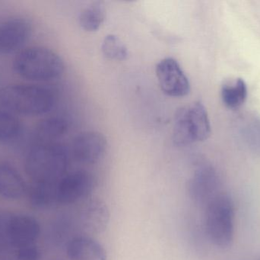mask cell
I'll return each mask as SVG.
<instances>
[{"instance_id":"obj_1","label":"cell","mask_w":260,"mask_h":260,"mask_svg":"<svg viewBox=\"0 0 260 260\" xmlns=\"http://www.w3.org/2000/svg\"><path fill=\"white\" fill-rule=\"evenodd\" d=\"M67 166V151L57 143H37L26 157V172L34 183H57L66 175Z\"/></svg>"},{"instance_id":"obj_2","label":"cell","mask_w":260,"mask_h":260,"mask_svg":"<svg viewBox=\"0 0 260 260\" xmlns=\"http://www.w3.org/2000/svg\"><path fill=\"white\" fill-rule=\"evenodd\" d=\"M0 102L9 111L23 115H41L54 106L52 90L31 84H12L0 91Z\"/></svg>"},{"instance_id":"obj_3","label":"cell","mask_w":260,"mask_h":260,"mask_svg":"<svg viewBox=\"0 0 260 260\" xmlns=\"http://www.w3.org/2000/svg\"><path fill=\"white\" fill-rule=\"evenodd\" d=\"M13 67L21 77L37 82L57 79L65 70L62 58L44 47H30L21 50L14 60Z\"/></svg>"},{"instance_id":"obj_4","label":"cell","mask_w":260,"mask_h":260,"mask_svg":"<svg viewBox=\"0 0 260 260\" xmlns=\"http://www.w3.org/2000/svg\"><path fill=\"white\" fill-rule=\"evenodd\" d=\"M205 227L211 242L225 248L235 236V207L229 195L220 193L206 206Z\"/></svg>"},{"instance_id":"obj_5","label":"cell","mask_w":260,"mask_h":260,"mask_svg":"<svg viewBox=\"0 0 260 260\" xmlns=\"http://www.w3.org/2000/svg\"><path fill=\"white\" fill-rule=\"evenodd\" d=\"M210 134V121L202 102H195L177 110L173 131V140L176 145L187 146L203 141Z\"/></svg>"},{"instance_id":"obj_6","label":"cell","mask_w":260,"mask_h":260,"mask_svg":"<svg viewBox=\"0 0 260 260\" xmlns=\"http://www.w3.org/2000/svg\"><path fill=\"white\" fill-rule=\"evenodd\" d=\"M95 177L87 171L80 170L64 176L56 185V203L69 205L88 199L95 189Z\"/></svg>"},{"instance_id":"obj_7","label":"cell","mask_w":260,"mask_h":260,"mask_svg":"<svg viewBox=\"0 0 260 260\" xmlns=\"http://www.w3.org/2000/svg\"><path fill=\"white\" fill-rule=\"evenodd\" d=\"M156 76L162 91L171 97H183L190 92L189 79L179 63L165 57L156 66Z\"/></svg>"},{"instance_id":"obj_8","label":"cell","mask_w":260,"mask_h":260,"mask_svg":"<svg viewBox=\"0 0 260 260\" xmlns=\"http://www.w3.org/2000/svg\"><path fill=\"white\" fill-rule=\"evenodd\" d=\"M41 233L39 223L33 217L25 215H11L6 218L4 235L15 248L35 245Z\"/></svg>"},{"instance_id":"obj_9","label":"cell","mask_w":260,"mask_h":260,"mask_svg":"<svg viewBox=\"0 0 260 260\" xmlns=\"http://www.w3.org/2000/svg\"><path fill=\"white\" fill-rule=\"evenodd\" d=\"M188 192L192 201L206 206L221 193L219 180L215 171L207 166L199 167L189 180Z\"/></svg>"},{"instance_id":"obj_10","label":"cell","mask_w":260,"mask_h":260,"mask_svg":"<svg viewBox=\"0 0 260 260\" xmlns=\"http://www.w3.org/2000/svg\"><path fill=\"white\" fill-rule=\"evenodd\" d=\"M110 219L108 206L102 200L88 198L82 201L78 212L79 228L88 235L99 234L105 230Z\"/></svg>"},{"instance_id":"obj_11","label":"cell","mask_w":260,"mask_h":260,"mask_svg":"<svg viewBox=\"0 0 260 260\" xmlns=\"http://www.w3.org/2000/svg\"><path fill=\"white\" fill-rule=\"evenodd\" d=\"M31 24L21 17H12L0 22V53H12L28 40Z\"/></svg>"},{"instance_id":"obj_12","label":"cell","mask_w":260,"mask_h":260,"mask_svg":"<svg viewBox=\"0 0 260 260\" xmlns=\"http://www.w3.org/2000/svg\"><path fill=\"white\" fill-rule=\"evenodd\" d=\"M106 138L97 131H86L75 138L73 143V154L79 163L94 164L105 155Z\"/></svg>"},{"instance_id":"obj_13","label":"cell","mask_w":260,"mask_h":260,"mask_svg":"<svg viewBox=\"0 0 260 260\" xmlns=\"http://www.w3.org/2000/svg\"><path fill=\"white\" fill-rule=\"evenodd\" d=\"M67 253L71 260H107L103 246L90 236L79 235L72 238L67 245Z\"/></svg>"},{"instance_id":"obj_14","label":"cell","mask_w":260,"mask_h":260,"mask_svg":"<svg viewBox=\"0 0 260 260\" xmlns=\"http://www.w3.org/2000/svg\"><path fill=\"white\" fill-rule=\"evenodd\" d=\"M25 190L21 174L11 165L0 163V195L8 199H18Z\"/></svg>"},{"instance_id":"obj_15","label":"cell","mask_w":260,"mask_h":260,"mask_svg":"<svg viewBox=\"0 0 260 260\" xmlns=\"http://www.w3.org/2000/svg\"><path fill=\"white\" fill-rule=\"evenodd\" d=\"M68 122L60 117H50L40 122L35 129L38 143H56L68 131Z\"/></svg>"},{"instance_id":"obj_16","label":"cell","mask_w":260,"mask_h":260,"mask_svg":"<svg viewBox=\"0 0 260 260\" xmlns=\"http://www.w3.org/2000/svg\"><path fill=\"white\" fill-rule=\"evenodd\" d=\"M106 18V9L102 2H93L85 7L79 15L81 27L86 32H96L100 28Z\"/></svg>"},{"instance_id":"obj_17","label":"cell","mask_w":260,"mask_h":260,"mask_svg":"<svg viewBox=\"0 0 260 260\" xmlns=\"http://www.w3.org/2000/svg\"><path fill=\"white\" fill-rule=\"evenodd\" d=\"M221 97L226 106L237 108L241 106L247 97V84L244 79H236L223 85Z\"/></svg>"},{"instance_id":"obj_18","label":"cell","mask_w":260,"mask_h":260,"mask_svg":"<svg viewBox=\"0 0 260 260\" xmlns=\"http://www.w3.org/2000/svg\"><path fill=\"white\" fill-rule=\"evenodd\" d=\"M57 183L55 184L34 183L33 186L29 192L30 204L35 207L43 209L56 203V189Z\"/></svg>"},{"instance_id":"obj_19","label":"cell","mask_w":260,"mask_h":260,"mask_svg":"<svg viewBox=\"0 0 260 260\" xmlns=\"http://www.w3.org/2000/svg\"><path fill=\"white\" fill-rule=\"evenodd\" d=\"M104 55L110 60L124 61L128 56L127 47L123 41L114 35H108L102 42Z\"/></svg>"},{"instance_id":"obj_20","label":"cell","mask_w":260,"mask_h":260,"mask_svg":"<svg viewBox=\"0 0 260 260\" xmlns=\"http://www.w3.org/2000/svg\"><path fill=\"white\" fill-rule=\"evenodd\" d=\"M21 126L19 120L10 111L0 110V141L12 140L19 134Z\"/></svg>"},{"instance_id":"obj_21","label":"cell","mask_w":260,"mask_h":260,"mask_svg":"<svg viewBox=\"0 0 260 260\" xmlns=\"http://www.w3.org/2000/svg\"><path fill=\"white\" fill-rule=\"evenodd\" d=\"M17 257L18 260H39L41 254L39 250L35 244L18 249Z\"/></svg>"}]
</instances>
